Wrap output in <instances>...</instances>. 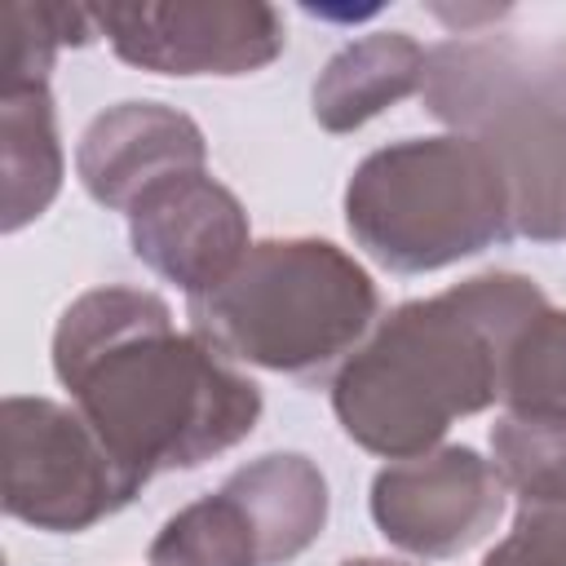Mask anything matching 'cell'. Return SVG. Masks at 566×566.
<instances>
[{
    "mask_svg": "<svg viewBox=\"0 0 566 566\" xmlns=\"http://www.w3.org/2000/svg\"><path fill=\"white\" fill-rule=\"evenodd\" d=\"M53 371L142 486L239 447L261 420V389L199 332H177L146 287L75 296L53 332Z\"/></svg>",
    "mask_w": 566,
    "mask_h": 566,
    "instance_id": "obj_1",
    "label": "cell"
},
{
    "mask_svg": "<svg viewBox=\"0 0 566 566\" xmlns=\"http://www.w3.org/2000/svg\"><path fill=\"white\" fill-rule=\"evenodd\" d=\"M526 274H473L385 314L332 380L340 429L385 460H411L500 398L513 336L544 310Z\"/></svg>",
    "mask_w": 566,
    "mask_h": 566,
    "instance_id": "obj_2",
    "label": "cell"
},
{
    "mask_svg": "<svg viewBox=\"0 0 566 566\" xmlns=\"http://www.w3.org/2000/svg\"><path fill=\"white\" fill-rule=\"evenodd\" d=\"M424 106L504 168L513 234H566V40L460 35L429 49Z\"/></svg>",
    "mask_w": 566,
    "mask_h": 566,
    "instance_id": "obj_3",
    "label": "cell"
},
{
    "mask_svg": "<svg viewBox=\"0 0 566 566\" xmlns=\"http://www.w3.org/2000/svg\"><path fill=\"white\" fill-rule=\"evenodd\" d=\"M376 314L380 292L349 252L327 239H265L190 301V332L234 363L323 380L371 336Z\"/></svg>",
    "mask_w": 566,
    "mask_h": 566,
    "instance_id": "obj_4",
    "label": "cell"
},
{
    "mask_svg": "<svg viewBox=\"0 0 566 566\" xmlns=\"http://www.w3.org/2000/svg\"><path fill=\"white\" fill-rule=\"evenodd\" d=\"M345 226L380 265L424 274L513 239V199L478 137H407L354 168Z\"/></svg>",
    "mask_w": 566,
    "mask_h": 566,
    "instance_id": "obj_5",
    "label": "cell"
},
{
    "mask_svg": "<svg viewBox=\"0 0 566 566\" xmlns=\"http://www.w3.org/2000/svg\"><path fill=\"white\" fill-rule=\"evenodd\" d=\"M0 420L9 517L35 531H88L142 491L75 407L53 398H4Z\"/></svg>",
    "mask_w": 566,
    "mask_h": 566,
    "instance_id": "obj_6",
    "label": "cell"
},
{
    "mask_svg": "<svg viewBox=\"0 0 566 566\" xmlns=\"http://www.w3.org/2000/svg\"><path fill=\"white\" fill-rule=\"evenodd\" d=\"M115 57L155 75H252L283 44V18L265 0H142L93 4Z\"/></svg>",
    "mask_w": 566,
    "mask_h": 566,
    "instance_id": "obj_7",
    "label": "cell"
},
{
    "mask_svg": "<svg viewBox=\"0 0 566 566\" xmlns=\"http://www.w3.org/2000/svg\"><path fill=\"white\" fill-rule=\"evenodd\" d=\"M504 482L473 447H433L394 460L371 482L380 535L416 557H460L482 544L504 513Z\"/></svg>",
    "mask_w": 566,
    "mask_h": 566,
    "instance_id": "obj_8",
    "label": "cell"
},
{
    "mask_svg": "<svg viewBox=\"0 0 566 566\" xmlns=\"http://www.w3.org/2000/svg\"><path fill=\"white\" fill-rule=\"evenodd\" d=\"M128 239L133 252L190 301L221 287L252 252L239 195L208 172H181L150 186L128 208Z\"/></svg>",
    "mask_w": 566,
    "mask_h": 566,
    "instance_id": "obj_9",
    "label": "cell"
},
{
    "mask_svg": "<svg viewBox=\"0 0 566 566\" xmlns=\"http://www.w3.org/2000/svg\"><path fill=\"white\" fill-rule=\"evenodd\" d=\"M203 159L208 142L199 124L159 102H119L102 111L75 146L84 190L119 212L168 177L203 172Z\"/></svg>",
    "mask_w": 566,
    "mask_h": 566,
    "instance_id": "obj_10",
    "label": "cell"
},
{
    "mask_svg": "<svg viewBox=\"0 0 566 566\" xmlns=\"http://www.w3.org/2000/svg\"><path fill=\"white\" fill-rule=\"evenodd\" d=\"M429 53L407 31H371L340 53L327 57V66L314 80L310 106L314 119L327 133H354L394 102L424 88Z\"/></svg>",
    "mask_w": 566,
    "mask_h": 566,
    "instance_id": "obj_11",
    "label": "cell"
},
{
    "mask_svg": "<svg viewBox=\"0 0 566 566\" xmlns=\"http://www.w3.org/2000/svg\"><path fill=\"white\" fill-rule=\"evenodd\" d=\"M221 486L252 517L261 539V566L292 562L327 526V478L310 455H296V451L261 455L234 469Z\"/></svg>",
    "mask_w": 566,
    "mask_h": 566,
    "instance_id": "obj_12",
    "label": "cell"
},
{
    "mask_svg": "<svg viewBox=\"0 0 566 566\" xmlns=\"http://www.w3.org/2000/svg\"><path fill=\"white\" fill-rule=\"evenodd\" d=\"M0 177L4 234L35 221L62 190V142L49 88L0 93Z\"/></svg>",
    "mask_w": 566,
    "mask_h": 566,
    "instance_id": "obj_13",
    "label": "cell"
},
{
    "mask_svg": "<svg viewBox=\"0 0 566 566\" xmlns=\"http://www.w3.org/2000/svg\"><path fill=\"white\" fill-rule=\"evenodd\" d=\"M146 566H261V539L243 504L221 486L159 526Z\"/></svg>",
    "mask_w": 566,
    "mask_h": 566,
    "instance_id": "obj_14",
    "label": "cell"
},
{
    "mask_svg": "<svg viewBox=\"0 0 566 566\" xmlns=\"http://www.w3.org/2000/svg\"><path fill=\"white\" fill-rule=\"evenodd\" d=\"M491 464L522 504L566 495V411H517L491 424Z\"/></svg>",
    "mask_w": 566,
    "mask_h": 566,
    "instance_id": "obj_15",
    "label": "cell"
},
{
    "mask_svg": "<svg viewBox=\"0 0 566 566\" xmlns=\"http://www.w3.org/2000/svg\"><path fill=\"white\" fill-rule=\"evenodd\" d=\"M4 75L0 93L18 88H49V71L57 49L88 44L97 31V18L88 4H57V0H9L4 4Z\"/></svg>",
    "mask_w": 566,
    "mask_h": 566,
    "instance_id": "obj_16",
    "label": "cell"
},
{
    "mask_svg": "<svg viewBox=\"0 0 566 566\" xmlns=\"http://www.w3.org/2000/svg\"><path fill=\"white\" fill-rule=\"evenodd\" d=\"M500 402L517 411H566V310L544 305L513 336Z\"/></svg>",
    "mask_w": 566,
    "mask_h": 566,
    "instance_id": "obj_17",
    "label": "cell"
},
{
    "mask_svg": "<svg viewBox=\"0 0 566 566\" xmlns=\"http://www.w3.org/2000/svg\"><path fill=\"white\" fill-rule=\"evenodd\" d=\"M482 566H566V495L522 504Z\"/></svg>",
    "mask_w": 566,
    "mask_h": 566,
    "instance_id": "obj_18",
    "label": "cell"
},
{
    "mask_svg": "<svg viewBox=\"0 0 566 566\" xmlns=\"http://www.w3.org/2000/svg\"><path fill=\"white\" fill-rule=\"evenodd\" d=\"M345 566H402V562H385V557H358V562H345Z\"/></svg>",
    "mask_w": 566,
    "mask_h": 566,
    "instance_id": "obj_19",
    "label": "cell"
}]
</instances>
